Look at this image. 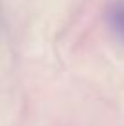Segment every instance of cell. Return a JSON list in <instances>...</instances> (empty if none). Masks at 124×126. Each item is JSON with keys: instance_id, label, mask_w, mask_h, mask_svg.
Listing matches in <instances>:
<instances>
[{"instance_id": "1", "label": "cell", "mask_w": 124, "mask_h": 126, "mask_svg": "<svg viewBox=\"0 0 124 126\" xmlns=\"http://www.w3.org/2000/svg\"><path fill=\"white\" fill-rule=\"evenodd\" d=\"M106 18H108V24L113 29V33L124 40V0H113L110 4Z\"/></svg>"}]
</instances>
